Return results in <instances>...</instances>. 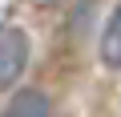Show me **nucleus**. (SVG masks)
<instances>
[{
	"label": "nucleus",
	"instance_id": "f257e3e1",
	"mask_svg": "<svg viewBox=\"0 0 121 117\" xmlns=\"http://www.w3.org/2000/svg\"><path fill=\"white\" fill-rule=\"evenodd\" d=\"M32 61V40L20 24H0V89H12Z\"/></svg>",
	"mask_w": 121,
	"mask_h": 117
},
{
	"label": "nucleus",
	"instance_id": "f03ea898",
	"mask_svg": "<svg viewBox=\"0 0 121 117\" xmlns=\"http://www.w3.org/2000/svg\"><path fill=\"white\" fill-rule=\"evenodd\" d=\"M0 117H52V101H48V93H40V89H20V93L4 105Z\"/></svg>",
	"mask_w": 121,
	"mask_h": 117
},
{
	"label": "nucleus",
	"instance_id": "7ed1b4c3",
	"mask_svg": "<svg viewBox=\"0 0 121 117\" xmlns=\"http://www.w3.org/2000/svg\"><path fill=\"white\" fill-rule=\"evenodd\" d=\"M101 61H105V69H121V4H117L113 16L105 20V32H101Z\"/></svg>",
	"mask_w": 121,
	"mask_h": 117
},
{
	"label": "nucleus",
	"instance_id": "20e7f679",
	"mask_svg": "<svg viewBox=\"0 0 121 117\" xmlns=\"http://www.w3.org/2000/svg\"><path fill=\"white\" fill-rule=\"evenodd\" d=\"M44 4H60V0H44Z\"/></svg>",
	"mask_w": 121,
	"mask_h": 117
}]
</instances>
